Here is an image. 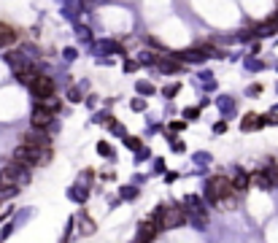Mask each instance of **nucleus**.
Instances as JSON below:
<instances>
[{
  "label": "nucleus",
  "mask_w": 278,
  "mask_h": 243,
  "mask_svg": "<svg viewBox=\"0 0 278 243\" xmlns=\"http://www.w3.org/2000/svg\"><path fill=\"white\" fill-rule=\"evenodd\" d=\"M6 62H9V65L17 70V76H22V73H30V70H33V65H30V62L22 57L19 52H9L6 54Z\"/></svg>",
  "instance_id": "423d86ee"
},
{
  "label": "nucleus",
  "mask_w": 278,
  "mask_h": 243,
  "mask_svg": "<svg viewBox=\"0 0 278 243\" xmlns=\"http://www.w3.org/2000/svg\"><path fill=\"white\" fill-rule=\"evenodd\" d=\"M49 157H52V152H38V149H30V146H17L14 149V162H17V165H25V168L46 165Z\"/></svg>",
  "instance_id": "f03ea898"
},
{
  "label": "nucleus",
  "mask_w": 278,
  "mask_h": 243,
  "mask_svg": "<svg viewBox=\"0 0 278 243\" xmlns=\"http://www.w3.org/2000/svg\"><path fill=\"white\" fill-rule=\"evenodd\" d=\"M127 146H130V149H138L141 140H138V138H130V140H127Z\"/></svg>",
  "instance_id": "6ab92c4d"
},
{
  "label": "nucleus",
  "mask_w": 278,
  "mask_h": 243,
  "mask_svg": "<svg viewBox=\"0 0 278 243\" xmlns=\"http://www.w3.org/2000/svg\"><path fill=\"white\" fill-rule=\"evenodd\" d=\"M154 235H157V224H154V222H144V224H141V230H138V238H135V243H152Z\"/></svg>",
  "instance_id": "6e6552de"
},
{
  "label": "nucleus",
  "mask_w": 278,
  "mask_h": 243,
  "mask_svg": "<svg viewBox=\"0 0 278 243\" xmlns=\"http://www.w3.org/2000/svg\"><path fill=\"white\" fill-rule=\"evenodd\" d=\"M229 192H233V186H229V178H227V176H213V178H208L205 195H208L213 203H219V200L229 198Z\"/></svg>",
  "instance_id": "7ed1b4c3"
},
{
  "label": "nucleus",
  "mask_w": 278,
  "mask_h": 243,
  "mask_svg": "<svg viewBox=\"0 0 278 243\" xmlns=\"http://www.w3.org/2000/svg\"><path fill=\"white\" fill-rule=\"evenodd\" d=\"M229 186H233V192H246V189H249V176L238 173L233 181H229Z\"/></svg>",
  "instance_id": "f8f14e48"
},
{
  "label": "nucleus",
  "mask_w": 278,
  "mask_h": 243,
  "mask_svg": "<svg viewBox=\"0 0 278 243\" xmlns=\"http://www.w3.org/2000/svg\"><path fill=\"white\" fill-rule=\"evenodd\" d=\"M54 119V114H49L46 108H33V116H30V122H33V130H46L49 127V122Z\"/></svg>",
  "instance_id": "0eeeda50"
},
{
  "label": "nucleus",
  "mask_w": 278,
  "mask_h": 243,
  "mask_svg": "<svg viewBox=\"0 0 278 243\" xmlns=\"http://www.w3.org/2000/svg\"><path fill=\"white\" fill-rule=\"evenodd\" d=\"M17 41H19L17 30L9 27V25H0V46H11V43H17Z\"/></svg>",
  "instance_id": "9d476101"
},
{
  "label": "nucleus",
  "mask_w": 278,
  "mask_h": 243,
  "mask_svg": "<svg viewBox=\"0 0 278 243\" xmlns=\"http://www.w3.org/2000/svg\"><path fill=\"white\" fill-rule=\"evenodd\" d=\"M22 146L38 149V152H49L52 138L46 135V130H27V132H25V143H22Z\"/></svg>",
  "instance_id": "39448f33"
},
{
  "label": "nucleus",
  "mask_w": 278,
  "mask_h": 243,
  "mask_svg": "<svg viewBox=\"0 0 278 243\" xmlns=\"http://www.w3.org/2000/svg\"><path fill=\"white\" fill-rule=\"evenodd\" d=\"M275 30H278V19H267L257 27V35H273Z\"/></svg>",
  "instance_id": "ddd939ff"
},
{
  "label": "nucleus",
  "mask_w": 278,
  "mask_h": 243,
  "mask_svg": "<svg viewBox=\"0 0 278 243\" xmlns=\"http://www.w3.org/2000/svg\"><path fill=\"white\" fill-rule=\"evenodd\" d=\"M30 89H33V98L35 100H46L54 95V78L52 76H35L33 84H30Z\"/></svg>",
  "instance_id": "20e7f679"
},
{
  "label": "nucleus",
  "mask_w": 278,
  "mask_h": 243,
  "mask_svg": "<svg viewBox=\"0 0 278 243\" xmlns=\"http://www.w3.org/2000/svg\"><path fill=\"white\" fill-rule=\"evenodd\" d=\"M251 184H257L259 189H270V186H273V184H270V181H267V178L262 176V173H254V176H249V186H251Z\"/></svg>",
  "instance_id": "4468645a"
},
{
  "label": "nucleus",
  "mask_w": 278,
  "mask_h": 243,
  "mask_svg": "<svg viewBox=\"0 0 278 243\" xmlns=\"http://www.w3.org/2000/svg\"><path fill=\"white\" fill-rule=\"evenodd\" d=\"M259 122H262V124H273V127H278V114H265Z\"/></svg>",
  "instance_id": "2eb2a0df"
},
{
  "label": "nucleus",
  "mask_w": 278,
  "mask_h": 243,
  "mask_svg": "<svg viewBox=\"0 0 278 243\" xmlns=\"http://www.w3.org/2000/svg\"><path fill=\"white\" fill-rule=\"evenodd\" d=\"M257 127H262L259 116H254V114H246V116H243V122H241V130H243V132H249V130H257Z\"/></svg>",
  "instance_id": "9b49d317"
},
{
  "label": "nucleus",
  "mask_w": 278,
  "mask_h": 243,
  "mask_svg": "<svg viewBox=\"0 0 278 243\" xmlns=\"http://www.w3.org/2000/svg\"><path fill=\"white\" fill-rule=\"evenodd\" d=\"M178 60H184V62H200L203 57H208V49L205 46H200V49H189V52H181L176 54Z\"/></svg>",
  "instance_id": "1a4fd4ad"
},
{
  "label": "nucleus",
  "mask_w": 278,
  "mask_h": 243,
  "mask_svg": "<svg viewBox=\"0 0 278 243\" xmlns=\"http://www.w3.org/2000/svg\"><path fill=\"white\" fill-rule=\"evenodd\" d=\"M68 98H70V100H76V103H78V100H81V92H78L76 87H70V89H68Z\"/></svg>",
  "instance_id": "f3484780"
},
{
  "label": "nucleus",
  "mask_w": 278,
  "mask_h": 243,
  "mask_svg": "<svg viewBox=\"0 0 278 243\" xmlns=\"http://www.w3.org/2000/svg\"><path fill=\"white\" fill-rule=\"evenodd\" d=\"M81 227H84V230H81L84 235H92L95 232V224L89 222V219H81Z\"/></svg>",
  "instance_id": "dca6fc26"
},
{
  "label": "nucleus",
  "mask_w": 278,
  "mask_h": 243,
  "mask_svg": "<svg viewBox=\"0 0 278 243\" xmlns=\"http://www.w3.org/2000/svg\"><path fill=\"white\" fill-rule=\"evenodd\" d=\"M98 152H100V154H106V157H108V154H111V149H108L106 143H100V146H98Z\"/></svg>",
  "instance_id": "aec40b11"
},
{
  "label": "nucleus",
  "mask_w": 278,
  "mask_h": 243,
  "mask_svg": "<svg viewBox=\"0 0 278 243\" xmlns=\"http://www.w3.org/2000/svg\"><path fill=\"white\" fill-rule=\"evenodd\" d=\"M187 222V211L178 206H162L154 216L157 230H173V227H181Z\"/></svg>",
  "instance_id": "f257e3e1"
},
{
  "label": "nucleus",
  "mask_w": 278,
  "mask_h": 243,
  "mask_svg": "<svg viewBox=\"0 0 278 243\" xmlns=\"http://www.w3.org/2000/svg\"><path fill=\"white\" fill-rule=\"evenodd\" d=\"M138 89H141V92H146V95H149V92H152V84H144V81H141V84H138Z\"/></svg>",
  "instance_id": "a211bd4d"
}]
</instances>
